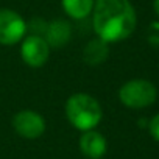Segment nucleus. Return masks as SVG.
Returning a JSON list of instances; mask_svg holds the SVG:
<instances>
[{
	"label": "nucleus",
	"mask_w": 159,
	"mask_h": 159,
	"mask_svg": "<svg viewBox=\"0 0 159 159\" xmlns=\"http://www.w3.org/2000/svg\"><path fill=\"white\" fill-rule=\"evenodd\" d=\"M136 22V11L129 0H95L92 8L94 31L108 44L129 38Z\"/></svg>",
	"instance_id": "1"
},
{
	"label": "nucleus",
	"mask_w": 159,
	"mask_h": 159,
	"mask_svg": "<svg viewBox=\"0 0 159 159\" xmlns=\"http://www.w3.org/2000/svg\"><path fill=\"white\" fill-rule=\"evenodd\" d=\"M66 116L73 128L80 131H89L95 129V126L102 122L103 112L100 103L92 95L78 92L67 98Z\"/></svg>",
	"instance_id": "2"
},
{
	"label": "nucleus",
	"mask_w": 159,
	"mask_h": 159,
	"mask_svg": "<svg viewBox=\"0 0 159 159\" xmlns=\"http://www.w3.org/2000/svg\"><path fill=\"white\" fill-rule=\"evenodd\" d=\"M156 86L148 80H131L119 89V100L131 109H142L156 102Z\"/></svg>",
	"instance_id": "3"
},
{
	"label": "nucleus",
	"mask_w": 159,
	"mask_h": 159,
	"mask_svg": "<svg viewBox=\"0 0 159 159\" xmlns=\"http://www.w3.org/2000/svg\"><path fill=\"white\" fill-rule=\"evenodd\" d=\"M27 24L24 17L10 8H0V44L14 45L24 39Z\"/></svg>",
	"instance_id": "4"
},
{
	"label": "nucleus",
	"mask_w": 159,
	"mask_h": 159,
	"mask_svg": "<svg viewBox=\"0 0 159 159\" xmlns=\"http://www.w3.org/2000/svg\"><path fill=\"white\" fill-rule=\"evenodd\" d=\"M20 56L30 67H42L50 56V45L41 34H30L20 41Z\"/></svg>",
	"instance_id": "5"
},
{
	"label": "nucleus",
	"mask_w": 159,
	"mask_h": 159,
	"mask_svg": "<svg viewBox=\"0 0 159 159\" xmlns=\"http://www.w3.org/2000/svg\"><path fill=\"white\" fill-rule=\"evenodd\" d=\"M13 128L20 137L33 140L45 133V120L33 109H22L13 117Z\"/></svg>",
	"instance_id": "6"
},
{
	"label": "nucleus",
	"mask_w": 159,
	"mask_h": 159,
	"mask_svg": "<svg viewBox=\"0 0 159 159\" xmlns=\"http://www.w3.org/2000/svg\"><path fill=\"white\" fill-rule=\"evenodd\" d=\"M80 150L89 159H102L106 154L108 142L105 136L95 129L83 131L81 137H80Z\"/></svg>",
	"instance_id": "7"
},
{
	"label": "nucleus",
	"mask_w": 159,
	"mask_h": 159,
	"mask_svg": "<svg viewBox=\"0 0 159 159\" xmlns=\"http://www.w3.org/2000/svg\"><path fill=\"white\" fill-rule=\"evenodd\" d=\"M70 34H72L70 24L64 19H56V20H52L50 24L45 25L42 38L47 41V44L50 47L59 48V47H64L69 42Z\"/></svg>",
	"instance_id": "8"
},
{
	"label": "nucleus",
	"mask_w": 159,
	"mask_h": 159,
	"mask_svg": "<svg viewBox=\"0 0 159 159\" xmlns=\"http://www.w3.org/2000/svg\"><path fill=\"white\" fill-rule=\"evenodd\" d=\"M109 44L103 39H100L98 36L95 39H91L83 50V59L86 64L89 66H98L103 64L109 55Z\"/></svg>",
	"instance_id": "9"
},
{
	"label": "nucleus",
	"mask_w": 159,
	"mask_h": 159,
	"mask_svg": "<svg viewBox=\"0 0 159 159\" xmlns=\"http://www.w3.org/2000/svg\"><path fill=\"white\" fill-rule=\"evenodd\" d=\"M62 8L72 19L81 20L92 13L95 0H61Z\"/></svg>",
	"instance_id": "10"
},
{
	"label": "nucleus",
	"mask_w": 159,
	"mask_h": 159,
	"mask_svg": "<svg viewBox=\"0 0 159 159\" xmlns=\"http://www.w3.org/2000/svg\"><path fill=\"white\" fill-rule=\"evenodd\" d=\"M147 38H148V42L151 45H159V22H153L148 27Z\"/></svg>",
	"instance_id": "11"
},
{
	"label": "nucleus",
	"mask_w": 159,
	"mask_h": 159,
	"mask_svg": "<svg viewBox=\"0 0 159 159\" xmlns=\"http://www.w3.org/2000/svg\"><path fill=\"white\" fill-rule=\"evenodd\" d=\"M148 131H150L151 137L159 142V114H156V116L150 120V123H148Z\"/></svg>",
	"instance_id": "12"
},
{
	"label": "nucleus",
	"mask_w": 159,
	"mask_h": 159,
	"mask_svg": "<svg viewBox=\"0 0 159 159\" xmlns=\"http://www.w3.org/2000/svg\"><path fill=\"white\" fill-rule=\"evenodd\" d=\"M153 8H154L156 14L159 16V0H154V2H153Z\"/></svg>",
	"instance_id": "13"
}]
</instances>
